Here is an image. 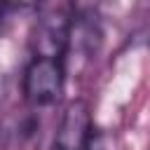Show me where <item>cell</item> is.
<instances>
[{"label":"cell","instance_id":"obj_1","mask_svg":"<svg viewBox=\"0 0 150 150\" xmlns=\"http://www.w3.org/2000/svg\"><path fill=\"white\" fill-rule=\"evenodd\" d=\"M66 84V59L63 56H45L33 54L23 70V98L33 108L54 105Z\"/></svg>","mask_w":150,"mask_h":150},{"label":"cell","instance_id":"obj_2","mask_svg":"<svg viewBox=\"0 0 150 150\" xmlns=\"http://www.w3.org/2000/svg\"><path fill=\"white\" fill-rule=\"evenodd\" d=\"M91 134L89 105L84 101H70L61 115L52 150H84Z\"/></svg>","mask_w":150,"mask_h":150},{"label":"cell","instance_id":"obj_3","mask_svg":"<svg viewBox=\"0 0 150 150\" xmlns=\"http://www.w3.org/2000/svg\"><path fill=\"white\" fill-rule=\"evenodd\" d=\"M70 19L63 12H52L40 19V23L33 30L30 49L33 54L45 56H63L68 54V35H70Z\"/></svg>","mask_w":150,"mask_h":150},{"label":"cell","instance_id":"obj_4","mask_svg":"<svg viewBox=\"0 0 150 150\" xmlns=\"http://www.w3.org/2000/svg\"><path fill=\"white\" fill-rule=\"evenodd\" d=\"M84 150H115V148H112L110 136H105L103 131H94V129H91V134H89V141H87V148H84Z\"/></svg>","mask_w":150,"mask_h":150},{"label":"cell","instance_id":"obj_5","mask_svg":"<svg viewBox=\"0 0 150 150\" xmlns=\"http://www.w3.org/2000/svg\"><path fill=\"white\" fill-rule=\"evenodd\" d=\"M5 2H7V7H23L26 9V7H38L42 0H5Z\"/></svg>","mask_w":150,"mask_h":150},{"label":"cell","instance_id":"obj_6","mask_svg":"<svg viewBox=\"0 0 150 150\" xmlns=\"http://www.w3.org/2000/svg\"><path fill=\"white\" fill-rule=\"evenodd\" d=\"M7 9H9V7H7V2H5V0H0V26H2V19H5Z\"/></svg>","mask_w":150,"mask_h":150}]
</instances>
